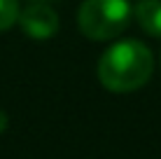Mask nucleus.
Here are the masks:
<instances>
[{
	"instance_id": "f257e3e1",
	"label": "nucleus",
	"mask_w": 161,
	"mask_h": 159,
	"mask_svg": "<svg viewBox=\"0 0 161 159\" xmlns=\"http://www.w3.org/2000/svg\"><path fill=\"white\" fill-rule=\"evenodd\" d=\"M154 56L138 40H121L112 45L98 61V80L108 91L126 94L140 89L152 77Z\"/></svg>"
},
{
	"instance_id": "f03ea898",
	"label": "nucleus",
	"mask_w": 161,
	"mask_h": 159,
	"mask_svg": "<svg viewBox=\"0 0 161 159\" xmlns=\"http://www.w3.org/2000/svg\"><path fill=\"white\" fill-rule=\"evenodd\" d=\"M129 0H84L77 14L82 35L89 40H112L121 35L131 21Z\"/></svg>"
},
{
	"instance_id": "7ed1b4c3",
	"label": "nucleus",
	"mask_w": 161,
	"mask_h": 159,
	"mask_svg": "<svg viewBox=\"0 0 161 159\" xmlns=\"http://www.w3.org/2000/svg\"><path fill=\"white\" fill-rule=\"evenodd\" d=\"M16 21L21 24V31L35 40H47L58 31V14L47 3H31L26 9H19Z\"/></svg>"
},
{
	"instance_id": "20e7f679",
	"label": "nucleus",
	"mask_w": 161,
	"mask_h": 159,
	"mask_svg": "<svg viewBox=\"0 0 161 159\" xmlns=\"http://www.w3.org/2000/svg\"><path fill=\"white\" fill-rule=\"evenodd\" d=\"M136 21L147 35L161 37V0H140L136 5Z\"/></svg>"
},
{
	"instance_id": "39448f33",
	"label": "nucleus",
	"mask_w": 161,
	"mask_h": 159,
	"mask_svg": "<svg viewBox=\"0 0 161 159\" xmlns=\"http://www.w3.org/2000/svg\"><path fill=\"white\" fill-rule=\"evenodd\" d=\"M19 19V0H0V33Z\"/></svg>"
},
{
	"instance_id": "423d86ee",
	"label": "nucleus",
	"mask_w": 161,
	"mask_h": 159,
	"mask_svg": "<svg viewBox=\"0 0 161 159\" xmlns=\"http://www.w3.org/2000/svg\"><path fill=\"white\" fill-rule=\"evenodd\" d=\"M5 129H7V115H5L3 110H0V133H3Z\"/></svg>"
},
{
	"instance_id": "0eeeda50",
	"label": "nucleus",
	"mask_w": 161,
	"mask_h": 159,
	"mask_svg": "<svg viewBox=\"0 0 161 159\" xmlns=\"http://www.w3.org/2000/svg\"><path fill=\"white\" fill-rule=\"evenodd\" d=\"M31 3H47V0H31Z\"/></svg>"
}]
</instances>
